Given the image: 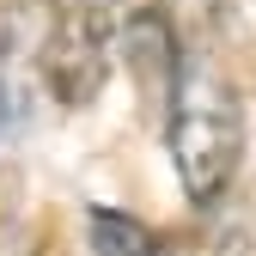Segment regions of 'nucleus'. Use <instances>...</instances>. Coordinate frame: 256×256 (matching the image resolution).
<instances>
[{"label":"nucleus","instance_id":"f257e3e1","mask_svg":"<svg viewBox=\"0 0 256 256\" xmlns=\"http://www.w3.org/2000/svg\"><path fill=\"white\" fill-rule=\"evenodd\" d=\"M165 152H171V171L196 208H214L238 177L244 104H238V86L202 55L177 68V86L165 98Z\"/></svg>","mask_w":256,"mask_h":256},{"label":"nucleus","instance_id":"f03ea898","mask_svg":"<svg viewBox=\"0 0 256 256\" xmlns=\"http://www.w3.org/2000/svg\"><path fill=\"white\" fill-rule=\"evenodd\" d=\"M128 0H49V37H43V80L68 110L92 104L110 74V43L122 30Z\"/></svg>","mask_w":256,"mask_h":256},{"label":"nucleus","instance_id":"7ed1b4c3","mask_svg":"<svg viewBox=\"0 0 256 256\" xmlns=\"http://www.w3.org/2000/svg\"><path fill=\"white\" fill-rule=\"evenodd\" d=\"M86 238H92V256H165L158 232L134 214H116L104 202L86 208Z\"/></svg>","mask_w":256,"mask_h":256},{"label":"nucleus","instance_id":"20e7f679","mask_svg":"<svg viewBox=\"0 0 256 256\" xmlns=\"http://www.w3.org/2000/svg\"><path fill=\"white\" fill-rule=\"evenodd\" d=\"M214 256H256V244H250L244 232H232V238H220V244H214Z\"/></svg>","mask_w":256,"mask_h":256}]
</instances>
